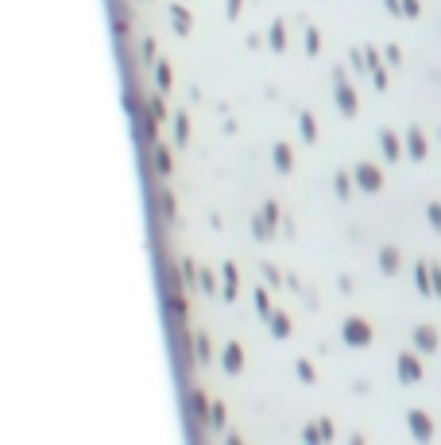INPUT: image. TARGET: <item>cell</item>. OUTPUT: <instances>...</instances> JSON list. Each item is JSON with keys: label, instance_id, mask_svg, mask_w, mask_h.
<instances>
[{"label": "cell", "instance_id": "6da1fadb", "mask_svg": "<svg viewBox=\"0 0 441 445\" xmlns=\"http://www.w3.org/2000/svg\"><path fill=\"white\" fill-rule=\"evenodd\" d=\"M333 97H337V109H341L345 117H356L360 101H356V89L349 85V74H345V66L333 70Z\"/></svg>", "mask_w": 441, "mask_h": 445}, {"label": "cell", "instance_id": "7a4b0ae2", "mask_svg": "<svg viewBox=\"0 0 441 445\" xmlns=\"http://www.w3.org/2000/svg\"><path fill=\"white\" fill-rule=\"evenodd\" d=\"M418 349L414 353H399V360H395V376H399V384H407V387H414V384H422V360H418Z\"/></svg>", "mask_w": 441, "mask_h": 445}, {"label": "cell", "instance_id": "3957f363", "mask_svg": "<svg viewBox=\"0 0 441 445\" xmlns=\"http://www.w3.org/2000/svg\"><path fill=\"white\" fill-rule=\"evenodd\" d=\"M341 337H345V344H352V349H364V344H372V326H368L364 318H345Z\"/></svg>", "mask_w": 441, "mask_h": 445}, {"label": "cell", "instance_id": "277c9868", "mask_svg": "<svg viewBox=\"0 0 441 445\" xmlns=\"http://www.w3.org/2000/svg\"><path fill=\"white\" fill-rule=\"evenodd\" d=\"M352 178H356V186H360L364 194H379V190H383V170L375 167V163H356Z\"/></svg>", "mask_w": 441, "mask_h": 445}, {"label": "cell", "instance_id": "5b68a950", "mask_svg": "<svg viewBox=\"0 0 441 445\" xmlns=\"http://www.w3.org/2000/svg\"><path fill=\"white\" fill-rule=\"evenodd\" d=\"M410 344H414L422 356H430V353H438V349H441V337H438V329H433V326H414V329H410Z\"/></svg>", "mask_w": 441, "mask_h": 445}, {"label": "cell", "instance_id": "8992f818", "mask_svg": "<svg viewBox=\"0 0 441 445\" xmlns=\"http://www.w3.org/2000/svg\"><path fill=\"white\" fill-rule=\"evenodd\" d=\"M403 143H407V155H410V163H422V159H426V152H430V143H426V132H422L418 124H410V128H407Z\"/></svg>", "mask_w": 441, "mask_h": 445}, {"label": "cell", "instance_id": "52a82bcc", "mask_svg": "<svg viewBox=\"0 0 441 445\" xmlns=\"http://www.w3.org/2000/svg\"><path fill=\"white\" fill-rule=\"evenodd\" d=\"M379 152H383V159H387V163H399L403 152H407V143H403L391 128H379Z\"/></svg>", "mask_w": 441, "mask_h": 445}, {"label": "cell", "instance_id": "ba28073f", "mask_svg": "<svg viewBox=\"0 0 441 445\" xmlns=\"http://www.w3.org/2000/svg\"><path fill=\"white\" fill-rule=\"evenodd\" d=\"M407 426L414 434V442H430L433 437V418L426 411H407Z\"/></svg>", "mask_w": 441, "mask_h": 445}, {"label": "cell", "instance_id": "9c48e42d", "mask_svg": "<svg viewBox=\"0 0 441 445\" xmlns=\"http://www.w3.org/2000/svg\"><path fill=\"white\" fill-rule=\"evenodd\" d=\"M399 260H403L399 248H391V244H383L379 248V271L383 275H395V271H399Z\"/></svg>", "mask_w": 441, "mask_h": 445}, {"label": "cell", "instance_id": "30bf717a", "mask_svg": "<svg viewBox=\"0 0 441 445\" xmlns=\"http://www.w3.org/2000/svg\"><path fill=\"white\" fill-rule=\"evenodd\" d=\"M221 368H225L229 372V376H236V372H240L244 368V349H240V344H229V349H225V360H221Z\"/></svg>", "mask_w": 441, "mask_h": 445}, {"label": "cell", "instance_id": "8fae6325", "mask_svg": "<svg viewBox=\"0 0 441 445\" xmlns=\"http://www.w3.org/2000/svg\"><path fill=\"white\" fill-rule=\"evenodd\" d=\"M171 27H175L178 35H190V31H194L190 8H182V4H175V8H171Z\"/></svg>", "mask_w": 441, "mask_h": 445}, {"label": "cell", "instance_id": "7c38bea8", "mask_svg": "<svg viewBox=\"0 0 441 445\" xmlns=\"http://www.w3.org/2000/svg\"><path fill=\"white\" fill-rule=\"evenodd\" d=\"M414 286H418V294L422 298H433V283H430V260H422L414 268Z\"/></svg>", "mask_w": 441, "mask_h": 445}, {"label": "cell", "instance_id": "4fadbf2b", "mask_svg": "<svg viewBox=\"0 0 441 445\" xmlns=\"http://www.w3.org/2000/svg\"><path fill=\"white\" fill-rule=\"evenodd\" d=\"M271 159H275V170H283V175H287V170H291V163H294V152L287 147V143H275V147H271Z\"/></svg>", "mask_w": 441, "mask_h": 445}, {"label": "cell", "instance_id": "5bb4252c", "mask_svg": "<svg viewBox=\"0 0 441 445\" xmlns=\"http://www.w3.org/2000/svg\"><path fill=\"white\" fill-rule=\"evenodd\" d=\"M267 47H271V51H283V47H287V31H283V24H279V20L267 27Z\"/></svg>", "mask_w": 441, "mask_h": 445}, {"label": "cell", "instance_id": "9a60e30c", "mask_svg": "<svg viewBox=\"0 0 441 445\" xmlns=\"http://www.w3.org/2000/svg\"><path fill=\"white\" fill-rule=\"evenodd\" d=\"M298 132H302V140H306V143L317 140V120L310 117V112H298Z\"/></svg>", "mask_w": 441, "mask_h": 445}, {"label": "cell", "instance_id": "2e32d148", "mask_svg": "<svg viewBox=\"0 0 441 445\" xmlns=\"http://www.w3.org/2000/svg\"><path fill=\"white\" fill-rule=\"evenodd\" d=\"M236 286H240V275H236V263H225V291H221V294H225L229 302L236 298Z\"/></svg>", "mask_w": 441, "mask_h": 445}, {"label": "cell", "instance_id": "e0dca14e", "mask_svg": "<svg viewBox=\"0 0 441 445\" xmlns=\"http://www.w3.org/2000/svg\"><path fill=\"white\" fill-rule=\"evenodd\" d=\"M194 349H198V364H209V360H213V344H209L205 333H194Z\"/></svg>", "mask_w": 441, "mask_h": 445}, {"label": "cell", "instance_id": "ac0fdd59", "mask_svg": "<svg viewBox=\"0 0 441 445\" xmlns=\"http://www.w3.org/2000/svg\"><path fill=\"white\" fill-rule=\"evenodd\" d=\"M267 326H271V333L283 341V337H291V321H287V314H271L267 318Z\"/></svg>", "mask_w": 441, "mask_h": 445}, {"label": "cell", "instance_id": "d6986e66", "mask_svg": "<svg viewBox=\"0 0 441 445\" xmlns=\"http://www.w3.org/2000/svg\"><path fill=\"white\" fill-rule=\"evenodd\" d=\"M352 182H356V178H349L345 170L333 178V186H337V198H341V202H349V198H352Z\"/></svg>", "mask_w": 441, "mask_h": 445}, {"label": "cell", "instance_id": "ffe728a7", "mask_svg": "<svg viewBox=\"0 0 441 445\" xmlns=\"http://www.w3.org/2000/svg\"><path fill=\"white\" fill-rule=\"evenodd\" d=\"M271 221L263 217V213H256V217H252V233H256V240H267V236H271Z\"/></svg>", "mask_w": 441, "mask_h": 445}, {"label": "cell", "instance_id": "44dd1931", "mask_svg": "<svg viewBox=\"0 0 441 445\" xmlns=\"http://www.w3.org/2000/svg\"><path fill=\"white\" fill-rule=\"evenodd\" d=\"M186 140H190V117L178 112L175 117V143H186Z\"/></svg>", "mask_w": 441, "mask_h": 445}, {"label": "cell", "instance_id": "7402d4cb", "mask_svg": "<svg viewBox=\"0 0 441 445\" xmlns=\"http://www.w3.org/2000/svg\"><path fill=\"white\" fill-rule=\"evenodd\" d=\"M155 82H159V89H171V85H175V78H171V66H167V62H159V66H155Z\"/></svg>", "mask_w": 441, "mask_h": 445}, {"label": "cell", "instance_id": "603a6c76", "mask_svg": "<svg viewBox=\"0 0 441 445\" xmlns=\"http://www.w3.org/2000/svg\"><path fill=\"white\" fill-rule=\"evenodd\" d=\"M205 422H209L213 430H221V426H225V407L213 403V407H209V414H205Z\"/></svg>", "mask_w": 441, "mask_h": 445}, {"label": "cell", "instance_id": "cb8c5ba5", "mask_svg": "<svg viewBox=\"0 0 441 445\" xmlns=\"http://www.w3.org/2000/svg\"><path fill=\"white\" fill-rule=\"evenodd\" d=\"M426 221H430L433 233H441V202H430V205H426Z\"/></svg>", "mask_w": 441, "mask_h": 445}, {"label": "cell", "instance_id": "d4e9b609", "mask_svg": "<svg viewBox=\"0 0 441 445\" xmlns=\"http://www.w3.org/2000/svg\"><path fill=\"white\" fill-rule=\"evenodd\" d=\"M155 163H159V175H171V170H175V167H171V152H167V147H155Z\"/></svg>", "mask_w": 441, "mask_h": 445}, {"label": "cell", "instance_id": "484cf974", "mask_svg": "<svg viewBox=\"0 0 441 445\" xmlns=\"http://www.w3.org/2000/svg\"><path fill=\"white\" fill-rule=\"evenodd\" d=\"M321 51V35H317V27H306V54H317Z\"/></svg>", "mask_w": 441, "mask_h": 445}, {"label": "cell", "instance_id": "4316f807", "mask_svg": "<svg viewBox=\"0 0 441 445\" xmlns=\"http://www.w3.org/2000/svg\"><path fill=\"white\" fill-rule=\"evenodd\" d=\"M256 310L263 314V318H271V298H267V291H263V286L256 291Z\"/></svg>", "mask_w": 441, "mask_h": 445}, {"label": "cell", "instance_id": "83f0119b", "mask_svg": "<svg viewBox=\"0 0 441 445\" xmlns=\"http://www.w3.org/2000/svg\"><path fill=\"white\" fill-rule=\"evenodd\" d=\"M294 368H298L302 384H314V379H317V372H314V364H310V360H298V364H294Z\"/></svg>", "mask_w": 441, "mask_h": 445}, {"label": "cell", "instance_id": "f1b7e54d", "mask_svg": "<svg viewBox=\"0 0 441 445\" xmlns=\"http://www.w3.org/2000/svg\"><path fill=\"white\" fill-rule=\"evenodd\" d=\"M198 283H201V291H205V294H213V291H217V279H213V271H205V268L198 271Z\"/></svg>", "mask_w": 441, "mask_h": 445}, {"label": "cell", "instance_id": "f546056e", "mask_svg": "<svg viewBox=\"0 0 441 445\" xmlns=\"http://www.w3.org/2000/svg\"><path fill=\"white\" fill-rule=\"evenodd\" d=\"M422 16V4L418 0H403V20H418Z\"/></svg>", "mask_w": 441, "mask_h": 445}, {"label": "cell", "instance_id": "4dcf8cb0", "mask_svg": "<svg viewBox=\"0 0 441 445\" xmlns=\"http://www.w3.org/2000/svg\"><path fill=\"white\" fill-rule=\"evenodd\" d=\"M147 112H151V120H163V117H167V109H163V97H151V101H147Z\"/></svg>", "mask_w": 441, "mask_h": 445}, {"label": "cell", "instance_id": "1f68e13d", "mask_svg": "<svg viewBox=\"0 0 441 445\" xmlns=\"http://www.w3.org/2000/svg\"><path fill=\"white\" fill-rule=\"evenodd\" d=\"M349 62H352V66L360 70V74H364V70H368V59H364V51H360V47H352V51H349Z\"/></svg>", "mask_w": 441, "mask_h": 445}, {"label": "cell", "instance_id": "d6a6232c", "mask_svg": "<svg viewBox=\"0 0 441 445\" xmlns=\"http://www.w3.org/2000/svg\"><path fill=\"white\" fill-rule=\"evenodd\" d=\"M430 283H433V298H441V263H430Z\"/></svg>", "mask_w": 441, "mask_h": 445}, {"label": "cell", "instance_id": "836d02e7", "mask_svg": "<svg viewBox=\"0 0 441 445\" xmlns=\"http://www.w3.org/2000/svg\"><path fill=\"white\" fill-rule=\"evenodd\" d=\"M383 59L391 62V66H399V62H403V51H399V47L391 43V47H383Z\"/></svg>", "mask_w": 441, "mask_h": 445}, {"label": "cell", "instance_id": "e575fe53", "mask_svg": "<svg viewBox=\"0 0 441 445\" xmlns=\"http://www.w3.org/2000/svg\"><path fill=\"white\" fill-rule=\"evenodd\" d=\"M259 271H263V279H267V283H271V286H279V283H283V275H279V271H275L271 263H263V268H259Z\"/></svg>", "mask_w": 441, "mask_h": 445}, {"label": "cell", "instance_id": "d590c367", "mask_svg": "<svg viewBox=\"0 0 441 445\" xmlns=\"http://www.w3.org/2000/svg\"><path fill=\"white\" fill-rule=\"evenodd\" d=\"M259 213H263V217L275 225V221H279V202H263V210H259Z\"/></svg>", "mask_w": 441, "mask_h": 445}, {"label": "cell", "instance_id": "8d00e7d4", "mask_svg": "<svg viewBox=\"0 0 441 445\" xmlns=\"http://www.w3.org/2000/svg\"><path fill=\"white\" fill-rule=\"evenodd\" d=\"M140 54H143V62H151V59H155V39H143Z\"/></svg>", "mask_w": 441, "mask_h": 445}, {"label": "cell", "instance_id": "74e56055", "mask_svg": "<svg viewBox=\"0 0 441 445\" xmlns=\"http://www.w3.org/2000/svg\"><path fill=\"white\" fill-rule=\"evenodd\" d=\"M383 8L391 12V16H403V0H383Z\"/></svg>", "mask_w": 441, "mask_h": 445}, {"label": "cell", "instance_id": "f35d334b", "mask_svg": "<svg viewBox=\"0 0 441 445\" xmlns=\"http://www.w3.org/2000/svg\"><path fill=\"white\" fill-rule=\"evenodd\" d=\"M159 198H163V213H167V217H171V213H175V202H171L175 194H159Z\"/></svg>", "mask_w": 441, "mask_h": 445}, {"label": "cell", "instance_id": "ab89813d", "mask_svg": "<svg viewBox=\"0 0 441 445\" xmlns=\"http://www.w3.org/2000/svg\"><path fill=\"white\" fill-rule=\"evenodd\" d=\"M240 4H244V0H229V16H233V20L240 16Z\"/></svg>", "mask_w": 441, "mask_h": 445}]
</instances>
